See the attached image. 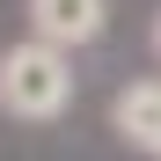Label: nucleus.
Returning a JSON list of instances; mask_svg holds the SVG:
<instances>
[{"mask_svg":"<svg viewBox=\"0 0 161 161\" xmlns=\"http://www.w3.org/2000/svg\"><path fill=\"white\" fill-rule=\"evenodd\" d=\"M66 103H73V51L66 44L30 30L22 44L0 51V110L15 125H51V117H66Z\"/></svg>","mask_w":161,"mask_h":161,"instance_id":"1","label":"nucleus"},{"mask_svg":"<svg viewBox=\"0 0 161 161\" xmlns=\"http://www.w3.org/2000/svg\"><path fill=\"white\" fill-rule=\"evenodd\" d=\"M30 30L66 44V51H80V44H95L110 30V0H30Z\"/></svg>","mask_w":161,"mask_h":161,"instance_id":"2","label":"nucleus"},{"mask_svg":"<svg viewBox=\"0 0 161 161\" xmlns=\"http://www.w3.org/2000/svg\"><path fill=\"white\" fill-rule=\"evenodd\" d=\"M110 132L132 154H161V80H125L110 95Z\"/></svg>","mask_w":161,"mask_h":161,"instance_id":"3","label":"nucleus"},{"mask_svg":"<svg viewBox=\"0 0 161 161\" xmlns=\"http://www.w3.org/2000/svg\"><path fill=\"white\" fill-rule=\"evenodd\" d=\"M154 59H161V15H154Z\"/></svg>","mask_w":161,"mask_h":161,"instance_id":"4","label":"nucleus"},{"mask_svg":"<svg viewBox=\"0 0 161 161\" xmlns=\"http://www.w3.org/2000/svg\"><path fill=\"white\" fill-rule=\"evenodd\" d=\"M154 161H161V154H154Z\"/></svg>","mask_w":161,"mask_h":161,"instance_id":"5","label":"nucleus"}]
</instances>
